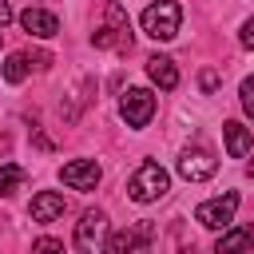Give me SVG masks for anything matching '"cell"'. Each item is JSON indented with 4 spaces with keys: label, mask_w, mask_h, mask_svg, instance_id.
Listing matches in <instances>:
<instances>
[{
    "label": "cell",
    "mask_w": 254,
    "mask_h": 254,
    "mask_svg": "<svg viewBox=\"0 0 254 254\" xmlns=\"http://www.w3.org/2000/svg\"><path fill=\"white\" fill-rule=\"evenodd\" d=\"M91 44L95 48H107V52H127L131 48V20L119 4H107L103 8V28L91 32Z\"/></svg>",
    "instance_id": "obj_1"
},
{
    "label": "cell",
    "mask_w": 254,
    "mask_h": 254,
    "mask_svg": "<svg viewBox=\"0 0 254 254\" xmlns=\"http://www.w3.org/2000/svg\"><path fill=\"white\" fill-rule=\"evenodd\" d=\"M179 24H183V8L175 0H155L143 8V32L151 40H175Z\"/></svg>",
    "instance_id": "obj_2"
},
{
    "label": "cell",
    "mask_w": 254,
    "mask_h": 254,
    "mask_svg": "<svg viewBox=\"0 0 254 254\" xmlns=\"http://www.w3.org/2000/svg\"><path fill=\"white\" fill-rule=\"evenodd\" d=\"M107 242H111L107 214L103 210H83V218L75 222V250L79 254H111Z\"/></svg>",
    "instance_id": "obj_3"
},
{
    "label": "cell",
    "mask_w": 254,
    "mask_h": 254,
    "mask_svg": "<svg viewBox=\"0 0 254 254\" xmlns=\"http://www.w3.org/2000/svg\"><path fill=\"white\" fill-rule=\"evenodd\" d=\"M171 190V175L159 167V163H143L135 175H131V183H127V194L135 198V202H155V198H163Z\"/></svg>",
    "instance_id": "obj_4"
},
{
    "label": "cell",
    "mask_w": 254,
    "mask_h": 254,
    "mask_svg": "<svg viewBox=\"0 0 254 254\" xmlns=\"http://www.w3.org/2000/svg\"><path fill=\"white\" fill-rule=\"evenodd\" d=\"M234 210H238V194H234V190H226L222 198H210V202H198V210H194V218H198L202 226H210V230H226V226L234 222Z\"/></svg>",
    "instance_id": "obj_5"
},
{
    "label": "cell",
    "mask_w": 254,
    "mask_h": 254,
    "mask_svg": "<svg viewBox=\"0 0 254 254\" xmlns=\"http://www.w3.org/2000/svg\"><path fill=\"white\" fill-rule=\"evenodd\" d=\"M119 115L127 119V127H147L151 115H155V95L147 87H131L123 99H119Z\"/></svg>",
    "instance_id": "obj_6"
},
{
    "label": "cell",
    "mask_w": 254,
    "mask_h": 254,
    "mask_svg": "<svg viewBox=\"0 0 254 254\" xmlns=\"http://www.w3.org/2000/svg\"><path fill=\"white\" fill-rule=\"evenodd\" d=\"M218 171V159L210 155V151H202V147H187L183 155H179V175L187 179V183H202V179H210Z\"/></svg>",
    "instance_id": "obj_7"
},
{
    "label": "cell",
    "mask_w": 254,
    "mask_h": 254,
    "mask_svg": "<svg viewBox=\"0 0 254 254\" xmlns=\"http://www.w3.org/2000/svg\"><path fill=\"white\" fill-rule=\"evenodd\" d=\"M60 179H64L71 190H95V183H99V163H95V159H75V163H67V167L60 171Z\"/></svg>",
    "instance_id": "obj_8"
},
{
    "label": "cell",
    "mask_w": 254,
    "mask_h": 254,
    "mask_svg": "<svg viewBox=\"0 0 254 254\" xmlns=\"http://www.w3.org/2000/svg\"><path fill=\"white\" fill-rule=\"evenodd\" d=\"M20 24H24L28 36H40V40H52V36L60 32V20H56L52 12H44V8H28V12H20Z\"/></svg>",
    "instance_id": "obj_9"
},
{
    "label": "cell",
    "mask_w": 254,
    "mask_h": 254,
    "mask_svg": "<svg viewBox=\"0 0 254 254\" xmlns=\"http://www.w3.org/2000/svg\"><path fill=\"white\" fill-rule=\"evenodd\" d=\"M28 214H32V222H56V218L64 214V194H56V190H40V194L32 198Z\"/></svg>",
    "instance_id": "obj_10"
},
{
    "label": "cell",
    "mask_w": 254,
    "mask_h": 254,
    "mask_svg": "<svg viewBox=\"0 0 254 254\" xmlns=\"http://www.w3.org/2000/svg\"><path fill=\"white\" fill-rule=\"evenodd\" d=\"M147 75L163 87V91H175L179 87V71H175V60H167V56H151L147 60Z\"/></svg>",
    "instance_id": "obj_11"
},
{
    "label": "cell",
    "mask_w": 254,
    "mask_h": 254,
    "mask_svg": "<svg viewBox=\"0 0 254 254\" xmlns=\"http://www.w3.org/2000/svg\"><path fill=\"white\" fill-rule=\"evenodd\" d=\"M250 246H254V234L242 230V226H230V230L214 242V254H246Z\"/></svg>",
    "instance_id": "obj_12"
},
{
    "label": "cell",
    "mask_w": 254,
    "mask_h": 254,
    "mask_svg": "<svg viewBox=\"0 0 254 254\" xmlns=\"http://www.w3.org/2000/svg\"><path fill=\"white\" fill-rule=\"evenodd\" d=\"M222 135H226V151L234 155V159H242V155H250V131L242 127V123H222Z\"/></svg>",
    "instance_id": "obj_13"
},
{
    "label": "cell",
    "mask_w": 254,
    "mask_h": 254,
    "mask_svg": "<svg viewBox=\"0 0 254 254\" xmlns=\"http://www.w3.org/2000/svg\"><path fill=\"white\" fill-rule=\"evenodd\" d=\"M139 238L147 242V238H151V226H143L139 234H135V230H119V234H111V242H107V250H111V254H135V246H139Z\"/></svg>",
    "instance_id": "obj_14"
},
{
    "label": "cell",
    "mask_w": 254,
    "mask_h": 254,
    "mask_svg": "<svg viewBox=\"0 0 254 254\" xmlns=\"http://www.w3.org/2000/svg\"><path fill=\"white\" fill-rule=\"evenodd\" d=\"M24 179H28V175H24L20 163H4V167H0V194H16V190L24 187Z\"/></svg>",
    "instance_id": "obj_15"
},
{
    "label": "cell",
    "mask_w": 254,
    "mask_h": 254,
    "mask_svg": "<svg viewBox=\"0 0 254 254\" xmlns=\"http://www.w3.org/2000/svg\"><path fill=\"white\" fill-rule=\"evenodd\" d=\"M4 79H8V83H24V79H28V56H24V52H12V56L4 60Z\"/></svg>",
    "instance_id": "obj_16"
},
{
    "label": "cell",
    "mask_w": 254,
    "mask_h": 254,
    "mask_svg": "<svg viewBox=\"0 0 254 254\" xmlns=\"http://www.w3.org/2000/svg\"><path fill=\"white\" fill-rule=\"evenodd\" d=\"M32 254H64V242H60V238H40V242L32 246Z\"/></svg>",
    "instance_id": "obj_17"
},
{
    "label": "cell",
    "mask_w": 254,
    "mask_h": 254,
    "mask_svg": "<svg viewBox=\"0 0 254 254\" xmlns=\"http://www.w3.org/2000/svg\"><path fill=\"white\" fill-rule=\"evenodd\" d=\"M242 107H246V115L254 119V75L242 79Z\"/></svg>",
    "instance_id": "obj_18"
},
{
    "label": "cell",
    "mask_w": 254,
    "mask_h": 254,
    "mask_svg": "<svg viewBox=\"0 0 254 254\" xmlns=\"http://www.w3.org/2000/svg\"><path fill=\"white\" fill-rule=\"evenodd\" d=\"M198 83H202V91H218V83H222V75H218L214 67H206V71L198 75Z\"/></svg>",
    "instance_id": "obj_19"
},
{
    "label": "cell",
    "mask_w": 254,
    "mask_h": 254,
    "mask_svg": "<svg viewBox=\"0 0 254 254\" xmlns=\"http://www.w3.org/2000/svg\"><path fill=\"white\" fill-rule=\"evenodd\" d=\"M238 40H242V48H254V20L242 24V36H238Z\"/></svg>",
    "instance_id": "obj_20"
},
{
    "label": "cell",
    "mask_w": 254,
    "mask_h": 254,
    "mask_svg": "<svg viewBox=\"0 0 254 254\" xmlns=\"http://www.w3.org/2000/svg\"><path fill=\"white\" fill-rule=\"evenodd\" d=\"M12 20V8H8V0H0V24H8Z\"/></svg>",
    "instance_id": "obj_21"
},
{
    "label": "cell",
    "mask_w": 254,
    "mask_h": 254,
    "mask_svg": "<svg viewBox=\"0 0 254 254\" xmlns=\"http://www.w3.org/2000/svg\"><path fill=\"white\" fill-rule=\"evenodd\" d=\"M250 175H254V163H250Z\"/></svg>",
    "instance_id": "obj_22"
},
{
    "label": "cell",
    "mask_w": 254,
    "mask_h": 254,
    "mask_svg": "<svg viewBox=\"0 0 254 254\" xmlns=\"http://www.w3.org/2000/svg\"><path fill=\"white\" fill-rule=\"evenodd\" d=\"M0 28H4V24H0ZM0 36H4V32H0Z\"/></svg>",
    "instance_id": "obj_23"
}]
</instances>
